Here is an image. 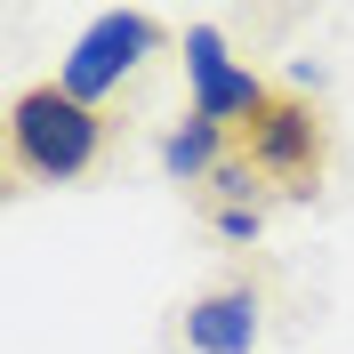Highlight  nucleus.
I'll use <instances>...</instances> for the list:
<instances>
[{
	"label": "nucleus",
	"mask_w": 354,
	"mask_h": 354,
	"mask_svg": "<svg viewBox=\"0 0 354 354\" xmlns=\"http://www.w3.org/2000/svg\"><path fill=\"white\" fill-rule=\"evenodd\" d=\"M209 185H218V201H225V209H258V201H250V185H258V169H250V161H242V153L225 161V169H218V177H209Z\"/></svg>",
	"instance_id": "7"
},
{
	"label": "nucleus",
	"mask_w": 354,
	"mask_h": 354,
	"mask_svg": "<svg viewBox=\"0 0 354 354\" xmlns=\"http://www.w3.org/2000/svg\"><path fill=\"white\" fill-rule=\"evenodd\" d=\"M258 225H266V209H218V234H225V242H258Z\"/></svg>",
	"instance_id": "8"
},
{
	"label": "nucleus",
	"mask_w": 354,
	"mask_h": 354,
	"mask_svg": "<svg viewBox=\"0 0 354 354\" xmlns=\"http://www.w3.org/2000/svg\"><path fill=\"white\" fill-rule=\"evenodd\" d=\"M185 88H194V113H201V121H218V129H250V121L274 105L258 73L225 57L218 24H194V32H185Z\"/></svg>",
	"instance_id": "3"
},
{
	"label": "nucleus",
	"mask_w": 354,
	"mask_h": 354,
	"mask_svg": "<svg viewBox=\"0 0 354 354\" xmlns=\"http://www.w3.org/2000/svg\"><path fill=\"white\" fill-rule=\"evenodd\" d=\"M153 48H161V24L145 17V8H105V17H88V32L65 48L57 88H65V97H81V105H97V97H113V88L129 81Z\"/></svg>",
	"instance_id": "2"
},
{
	"label": "nucleus",
	"mask_w": 354,
	"mask_h": 354,
	"mask_svg": "<svg viewBox=\"0 0 354 354\" xmlns=\"http://www.w3.org/2000/svg\"><path fill=\"white\" fill-rule=\"evenodd\" d=\"M266 330V298L250 282H225V290H201L185 306V346L194 354H250Z\"/></svg>",
	"instance_id": "5"
},
{
	"label": "nucleus",
	"mask_w": 354,
	"mask_h": 354,
	"mask_svg": "<svg viewBox=\"0 0 354 354\" xmlns=\"http://www.w3.org/2000/svg\"><path fill=\"white\" fill-rule=\"evenodd\" d=\"M242 161L258 177H282V185H306L314 169H322V121H314V105H298V97H274V105L258 113L242 129Z\"/></svg>",
	"instance_id": "4"
},
{
	"label": "nucleus",
	"mask_w": 354,
	"mask_h": 354,
	"mask_svg": "<svg viewBox=\"0 0 354 354\" xmlns=\"http://www.w3.org/2000/svg\"><path fill=\"white\" fill-rule=\"evenodd\" d=\"M225 137H234V129H218V121L185 113V121L161 137V169H169L177 185H194V177H218L225 161H234V153H225Z\"/></svg>",
	"instance_id": "6"
},
{
	"label": "nucleus",
	"mask_w": 354,
	"mask_h": 354,
	"mask_svg": "<svg viewBox=\"0 0 354 354\" xmlns=\"http://www.w3.org/2000/svg\"><path fill=\"white\" fill-rule=\"evenodd\" d=\"M105 153V113L65 97L57 81L41 88H17V105H8V161L17 177H41V185H73V177L97 169Z\"/></svg>",
	"instance_id": "1"
}]
</instances>
